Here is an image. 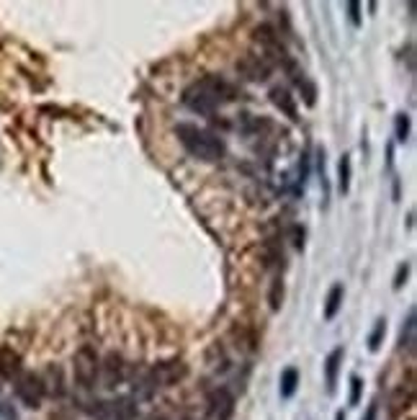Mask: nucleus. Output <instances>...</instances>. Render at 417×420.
Here are the masks:
<instances>
[{"instance_id": "a211bd4d", "label": "nucleus", "mask_w": 417, "mask_h": 420, "mask_svg": "<svg viewBox=\"0 0 417 420\" xmlns=\"http://www.w3.org/2000/svg\"><path fill=\"white\" fill-rule=\"evenodd\" d=\"M296 389H299V372H296L294 366H289V369H284V374H281V397H284V400H292Z\"/></svg>"}, {"instance_id": "f8f14e48", "label": "nucleus", "mask_w": 417, "mask_h": 420, "mask_svg": "<svg viewBox=\"0 0 417 420\" xmlns=\"http://www.w3.org/2000/svg\"><path fill=\"white\" fill-rule=\"evenodd\" d=\"M343 356H346V351L343 346L330 351V356L324 358V384H327V392H335V384H338V374H340V366H343Z\"/></svg>"}, {"instance_id": "cd10ccee", "label": "nucleus", "mask_w": 417, "mask_h": 420, "mask_svg": "<svg viewBox=\"0 0 417 420\" xmlns=\"http://www.w3.org/2000/svg\"><path fill=\"white\" fill-rule=\"evenodd\" d=\"M147 420H168V418H165V415H150Z\"/></svg>"}, {"instance_id": "9b49d317", "label": "nucleus", "mask_w": 417, "mask_h": 420, "mask_svg": "<svg viewBox=\"0 0 417 420\" xmlns=\"http://www.w3.org/2000/svg\"><path fill=\"white\" fill-rule=\"evenodd\" d=\"M21 374H24V361H21V356H18L13 348L3 346V348H0V377L16 381Z\"/></svg>"}, {"instance_id": "7ed1b4c3", "label": "nucleus", "mask_w": 417, "mask_h": 420, "mask_svg": "<svg viewBox=\"0 0 417 420\" xmlns=\"http://www.w3.org/2000/svg\"><path fill=\"white\" fill-rule=\"evenodd\" d=\"M98 369H101V358L95 353V348L83 346L72 358V372H75V381L83 389H90L98 379Z\"/></svg>"}, {"instance_id": "393cba45", "label": "nucleus", "mask_w": 417, "mask_h": 420, "mask_svg": "<svg viewBox=\"0 0 417 420\" xmlns=\"http://www.w3.org/2000/svg\"><path fill=\"white\" fill-rule=\"evenodd\" d=\"M407 276H409V263H402L399 269H397V276H394V289H397V292H399L402 286H404Z\"/></svg>"}, {"instance_id": "0eeeda50", "label": "nucleus", "mask_w": 417, "mask_h": 420, "mask_svg": "<svg viewBox=\"0 0 417 420\" xmlns=\"http://www.w3.org/2000/svg\"><path fill=\"white\" fill-rule=\"evenodd\" d=\"M209 415H212V420H232V415H235V395L224 387L212 389L209 392Z\"/></svg>"}, {"instance_id": "aec40b11", "label": "nucleus", "mask_w": 417, "mask_h": 420, "mask_svg": "<svg viewBox=\"0 0 417 420\" xmlns=\"http://www.w3.org/2000/svg\"><path fill=\"white\" fill-rule=\"evenodd\" d=\"M268 302H271V309H273V312H278L281 304H284V281H281V276L273 278L271 292H268Z\"/></svg>"}, {"instance_id": "bb28decb", "label": "nucleus", "mask_w": 417, "mask_h": 420, "mask_svg": "<svg viewBox=\"0 0 417 420\" xmlns=\"http://www.w3.org/2000/svg\"><path fill=\"white\" fill-rule=\"evenodd\" d=\"M363 420H376V405H371L369 410H366V418Z\"/></svg>"}, {"instance_id": "9d476101", "label": "nucleus", "mask_w": 417, "mask_h": 420, "mask_svg": "<svg viewBox=\"0 0 417 420\" xmlns=\"http://www.w3.org/2000/svg\"><path fill=\"white\" fill-rule=\"evenodd\" d=\"M41 387H44V395L52 397V400H60L64 395V374L57 364H49L44 372L39 374Z\"/></svg>"}, {"instance_id": "2eb2a0df", "label": "nucleus", "mask_w": 417, "mask_h": 420, "mask_svg": "<svg viewBox=\"0 0 417 420\" xmlns=\"http://www.w3.org/2000/svg\"><path fill=\"white\" fill-rule=\"evenodd\" d=\"M343 297H346L343 284H335L330 292H327V299H324V320H327V323L338 318L340 307H343Z\"/></svg>"}, {"instance_id": "dca6fc26", "label": "nucleus", "mask_w": 417, "mask_h": 420, "mask_svg": "<svg viewBox=\"0 0 417 420\" xmlns=\"http://www.w3.org/2000/svg\"><path fill=\"white\" fill-rule=\"evenodd\" d=\"M106 415H111V418H116V420H132L134 415H137V407H134L132 400L121 397L116 402L106 405Z\"/></svg>"}, {"instance_id": "4468645a", "label": "nucleus", "mask_w": 417, "mask_h": 420, "mask_svg": "<svg viewBox=\"0 0 417 420\" xmlns=\"http://www.w3.org/2000/svg\"><path fill=\"white\" fill-rule=\"evenodd\" d=\"M412 405H415V392H409V389H404V387H397L392 392V400H389V410H392V415L407 412Z\"/></svg>"}, {"instance_id": "f257e3e1", "label": "nucleus", "mask_w": 417, "mask_h": 420, "mask_svg": "<svg viewBox=\"0 0 417 420\" xmlns=\"http://www.w3.org/2000/svg\"><path fill=\"white\" fill-rule=\"evenodd\" d=\"M235 86H229L219 75H206L183 90V106L193 114H204V116H212L217 109H221L224 103L235 101Z\"/></svg>"}, {"instance_id": "b1692460", "label": "nucleus", "mask_w": 417, "mask_h": 420, "mask_svg": "<svg viewBox=\"0 0 417 420\" xmlns=\"http://www.w3.org/2000/svg\"><path fill=\"white\" fill-rule=\"evenodd\" d=\"M346 8H348V16H350V24H353V26H361V3H355V0H350Z\"/></svg>"}, {"instance_id": "f3484780", "label": "nucleus", "mask_w": 417, "mask_h": 420, "mask_svg": "<svg viewBox=\"0 0 417 420\" xmlns=\"http://www.w3.org/2000/svg\"><path fill=\"white\" fill-rule=\"evenodd\" d=\"M350 173H353V163H350V155L343 152L338 163V191L340 194H348L350 191Z\"/></svg>"}, {"instance_id": "a878e982", "label": "nucleus", "mask_w": 417, "mask_h": 420, "mask_svg": "<svg viewBox=\"0 0 417 420\" xmlns=\"http://www.w3.org/2000/svg\"><path fill=\"white\" fill-rule=\"evenodd\" d=\"M294 248L296 250L304 248V230H299V227H294Z\"/></svg>"}, {"instance_id": "39448f33", "label": "nucleus", "mask_w": 417, "mask_h": 420, "mask_svg": "<svg viewBox=\"0 0 417 420\" xmlns=\"http://www.w3.org/2000/svg\"><path fill=\"white\" fill-rule=\"evenodd\" d=\"M16 395L26 407L36 410V407L41 405V400H44V387H41L39 374H34V372L21 374V377L16 379Z\"/></svg>"}, {"instance_id": "ddd939ff", "label": "nucleus", "mask_w": 417, "mask_h": 420, "mask_svg": "<svg viewBox=\"0 0 417 420\" xmlns=\"http://www.w3.org/2000/svg\"><path fill=\"white\" fill-rule=\"evenodd\" d=\"M271 101H273L275 109H281V111H284L292 121L299 119V111H296V101H294V95L289 93L286 88H273V90H271Z\"/></svg>"}, {"instance_id": "4be33fe9", "label": "nucleus", "mask_w": 417, "mask_h": 420, "mask_svg": "<svg viewBox=\"0 0 417 420\" xmlns=\"http://www.w3.org/2000/svg\"><path fill=\"white\" fill-rule=\"evenodd\" d=\"M394 135H397V142H407L409 137V116L404 111L397 114V124H394Z\"/></svg>"}, {"instance_id": "6ab92c4d", "label": "nucleus", "mask_w": 417, "mask_h": 420, "mask_svg": "<svg viewBox=\"0 0 417 420\" xmlns=\"http://www.w3.org/2000/svg\"><path fill=\"white\" fill-rule=\"evenodd\" d=\"M399 348L404 351H415V309H409L407 315V323L402 327V335H399Z\"/></svg>"}, {"instance_id": "1a4fd4ad", "label": "nucleus", "mask_w": 417, "mask_h": 420, "mask_svg": "<svg viewBox=\"0 0 417 420\" xmlns=\"http://www.w3.org/2000/svg\"><path fill=\"white\" fill-rule=\"evenodd\" d=\"M124 369H126L124 358L118 356V353H109V356L103 358L101 369H98V377L103 379V387H109V389L118 387V384L124 381Z\"/></svg>"}, {"instance_id": "412c9836", "label": "nucleus", "mask_w": 417, "mask_h": 420, "mask_svg": "<svg viewBox=\"0 0 417 420\" xmlns=\"http://www.w3.org/2000/svg\"><path fill=\"white\" fill-rule=\"evenodd\" d=\"M384 335H386V320H376V325H374V330H371L369 335V351H374L376 353L378 348H381V343H384Z\"/></svg>"}, {"instance_id": "20e7f679", "label": "nucleus", "mask_w": 417, "mask_h": 420, "mask_svg": "<svg viewBox=\"0 0 417 420\" xmlns=\"http://www.w3.org/2000/svg\"><path fill=\"white\" fill-rule=\"evenodd\" d=\"M252 39H255V44H260V49L266 52V55H260L263 60H275V62H284L286 67H289V57H286V49L284 44L278 41V34H275L273 26H268V24H260L252 29Z\"/></svg>"}, {"instance_id": "c85d7f7f", "label": "nucleus", "mask_w": 417, "mask_h": 420, "mask_svg": "<svg viewBox=\"0 0 417 420\" xmlns=\"http://www.w3.org/2000/svg\"><path fill=\"white\" fill-rule=\"evenodd\" d=\"M335 420H346V415H343V412H338V415H335Z\"/></svg>"}, {"instance_id": "423d86ee", "label": "nucleus", "mask_w": 417, "mask_h": 420, "mask_svg": "<svg viewBox=\"0 0 417 420\" xmlns=\"http://www.w3.org/2000/svg\"><path fill=\"white\" fill-rule=\"evenodd\" d=\"M183 377H186V366H183L178 358H173V361H163V364H158L150 372V379H152V384H155V389L173 387V384H178V381L183 379Z\"/></svg>"}, {"instance_id": "5701e85b", "label": "nucleus", "mask_w": 417, "mask_h": 420, "mask_svg": "<svg viewBox=\"0 0 417 420\" xmlns=\"http://www.w3.org/2000/svg\"><path fill=\"white\" fill-rule=\"evenodd\" d=\"M361 392H363L361 377H350V397H348V405H350V407H355V405L361 402Z\"/></svg>"}, {"instance_id": "6e6552de", "label": "nucleus", "mask_w": 417, "mask_h": 420, "mask_svg": "<svg viewBox=\"0 0 417 420\" xmlns=\"http://www.w3.org/2000/svg\"><path fill=\"white\" fill-rule=\"evenodd\" d=\"M271 67L273 65L263 60L260 55H245L240 62H237V70L242 72L245 78L252 80V83H266L271 78Z\"/></svg>"}, {"instance_id": "f03ea898", "label": "nucleus", "mask_w": 417, "mask_h": 420, "mask_svg": "<svg viewBox=\"0 0 417 420\" xmlns=\"http://www.w3.org/2000/svg\"><path fill=\"white\" fill-rule=\"evenodd\" d=\"M175 135L181 140V144L186 150L198 160H206V163H217V160L224 158V142H221V137H217L214 132L204 127H196V124H178L175 127Z\"/></svg>"}]
</instances>
